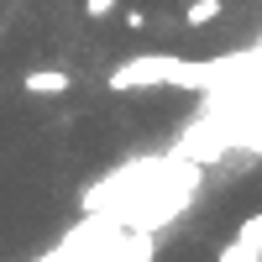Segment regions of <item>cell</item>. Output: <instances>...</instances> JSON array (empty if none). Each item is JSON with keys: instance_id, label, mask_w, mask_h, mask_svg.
Listing matches in <instances>:
<instances>
[{"instance_id": "6da1fadb", "label": "cell", "mask_w": 262, "mask_h": 262, "mask_svg": "<svg viewBox=\"0 0 262 262\" xmlns=\"http://www.w3.org/2000/svg\"><path fill=\"white\" fill-rule=\"evenodd\" d=\"M231 79H247V63H236V58L194 63V58L147 53V58L116 63L111 69V90H200V95H215V90H226Z\"/></svg>"}, {"instance_id": "7a4b0ae2", "label": "cell", "mask_w": 262, "mask_h": 262, "mask_svg": "<svg viewBox=\"0 0 262 262\" xmlns=\"http://www.w3.org/2000/svg\"><path fill=\"white\" fill-rule=\"evenodd\" d=\"M215 262H262V210L247 215L242 226H236V236L221 247V257Z\"/></svg>"}, {"instance_id": "3957f363", "label": "cell", "mask_w": 262, "mask_h": 262, "mask_svg": "<svg viewBox=\"0 0 262 262\" xmlns=\"http://www.w3.org/2000/svg\"><path fill=\"white\" fill-rule=\"evenodd\" d=\"M69 84H74V79L63 74V69H32L27 79H21V90H27V95H53V100H58V95H69Z\"/></svg>"}, {"instance_id": "277c9868", "label": "cell", "mask_w": 262, "mask_h": 262, "mask_svg": "<svg viewBox=\"0 0 262 262\" xmlns=\"http://www.w3.org/2000/svg\"><path fill=\"white\" fill-rule=\"evenodd\" d=\"M152 257H158V231L126 226V236H121V262H152Z\"/></svg>"}, {"instance_id": "5b68a950", "label": "cell", "mask_w": 262, "mask_h": 262, "mask_svg": "<svg viewBox=\"0 0 262 262\" xmlns=\"http://www.w3.org/2000/svg\"><path fill=\"white\" fill-rule=\"evenodd\" d=\"M221 11H226V0H189L184 6V27H210V21H221Z\"/></svg>"}, {"instance_id": "8992f818", "label": "cell", "mask_w": 262, "mask_h": 262, "mask_svg": "<svg viewBox=\"0 0 262 262\" xmlns=\"http://www.w3.org/2000/svg\"><path fill=\"white\" fill-rule=\"evenodd\" d=\"M116 11H121V0H84V16H90V21H105Z\"/></svg>"}, {"instance_id": "52a82bcc", "label": "cell", "mask_w": 262, "mask_h": 262, "mask_svg": "<svg viewBox=\"0 0 262 262\" xmlns=\"http://www.w3.org/2000/svg\"><path fill=\"white\" fill-rule=\"evenodd\" d=\"M121 21H126L131 32H142V27H147V11H142V6H126V16H121Z\"/></svg>"}]
</instances>
